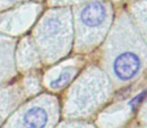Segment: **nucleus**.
<instances>
[{"mask_svg":"<svg viewBox=\"0 0 147 128\" xmlns=\"http://www.w3.org/2000/svg\"><path fill=\"white\" fill-rule=\"evenodd\" d=\"M76 71H77V68H76L75 65L65 66L61 70L59 75L50 82L51 88H53V89H59V88L64 87L71 80V78L74 76Z\"/></svg>","mask_w":147,"mask_h":128,"instance_id":"nucleus-7","label":"nucleus"},{"mask_svg":"<svg viewBox=\"0 0 147 128\" xmlns=\"http://www.w3.org/2000/svg\"><path fill=\"white\" fill-rule=\"evenodd\" d=\"M48 113L40 106H33L22 116V124L25 128H44L48 123Z\"/></svg>","mask_w":147,"mask_h":128,"instance_id":"nucleus-6","label":"nucleus"},{"mask_svg":"<svg viewBox=\"0 0 147 128\" xmlns=\"http://www.w3.org/2000/svg\"><path fill=\"white\" fill-rule=\"evenodd\" d=\"M127 11L147 42V0H130Z\"/></svg>","mask_w":147,"mask_h":128,"instance_id":"nucleus-4","label":"nucleus"},{"mask_svg":"<svg viewBox=\"0 0 147 128\" xmlns=\"http://www.w3.org/2000/svg\"><path fill=\"white\" fill-rule=\"evenodd\" d=\"M140 118H142V120L144 122H147V97L145 102L143 103V106L141 108V112H140Z\"/></svg>","mask_w":147,"mask_h":128,"instance_id":"nucleus-8","label":"nucleus"},{"mask_svg":"<svg viewBox=\"0 0 147 128\" xmlns=\"http://www.w3.org/2000/svg\"><path fill=\"white\" fill-rule=\"evenodd\" d=\"M142 128H147V127H142Z\"/></svg>","mask_w":147,"mask_h":128,"instance_id":"nucleus-11","label":"nucleus"},{"mask_svg":"<svg viewBox=\"0 0 147 128\" xmlns=\"http://www.w3.org/2000/svg\"><path fill=\"white\" fill-rule=\"evenodd\" d=\"M130 102L122 103V104H115L111 108H109L101 117L102 125L105 128H113L117 126L120 122L124 120L126 114L129 111H133Z\"/></svg>","mask_w":147,"mask_h":128,"instance_id":"nucleus-5","label":"nucleus"},{"mask_svg":"<svg viewBox=\"0 0 147 128\" xmlns=\"http://www.w3.org/2000/svg\"><path fill=\"white\" fill-rule=\"evenodd\" d=\"M77 47L88 51L99 45L113 23V9L109 0H88L78 9Z\"/></svg>","mask_w":147,"mask_h":128,"instance_id":"nucleus-2","label":"nucleus"},{"mask_svg":"<svg viewBox=\"0 0 147 128\" xmlns=\"http://www.w3.org/2000/svg\"><path fill=\"white\" fill-rule=\"evenodd\" d=\"M101 62L114 89L131 85L147 69V42L127 9H120L104 39Z\"/></svg>","mask_w":147,"mask_h":128,"instance_id":"nucleus-1","label":"nucleus"},{"mask_svg":"<svg viewBox=\"0 0 147 128\" xmlns=\"http://www.w3.org/2000/svg\"><path fill=\"white\" fill-rule=\"evenodd\" d=\"M8 1H10V2H13V1H15V0H8Z\"/></svg>","mask_w":147,"mask_h":128,"instance_id":"nucleus-10","label":"nucleus"},{"mask_svg":"<svg viewBox=\"0 0 147 128\" xmlns=\"http://www.w3.org/2000/svg\"><path fill=\"white\" fill-rule=\"evenodd\" d=\"M113 85L103 70L92 66L76 83L70 97L71 114L87 115L106 102L113 93Z\"/></svg>","mask_w":147,"mask_h":128,"instance_id":"nucleus-3","label":"nucleus"},{"mask_svg":"<svg viewBox=\"0 0 147 128\" xmlns=\"http://www.w3.org/2000/svg\"><path fill=\"white\" fill-rule=\"evenodd\" d=\"M64 2H77V1H80V0H62Z\"/></svg>","mask_w":147,"mask_h":128,"instance_id":"nucleus-9","label":"nucleus"}]
</instances>
